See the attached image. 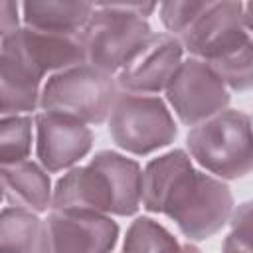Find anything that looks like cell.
<instances>
[{"label":"cell","instance_id":"9c48e42d","mask_svg":"<svg viewBox=\"0 0 253 253\" xmlns=\"http://www.w3.org/2000/svg\"><path fill=\"white\" fill-rule=\"evenodd\" d=\"M119 225L93 211L53 210L43 221L36 253H111Z\"/></svg>","mask_w":253,"mask_h":253},{"label":"cell","instance_id":"7a4b0ae2","mask_svg":"<svg viewBox=\"0 0 253 253\" xmlns=\"http://www.w3.org/2000/svg\"><path fill=\"white\" fill-rule=\"evenodd\" d=\"M142 204V170L136 160L113 150L97 152L87 166L57 180L51 210L134 215Z\"/></svg>","mask_w":253,"mask_h":253},{"label":"cell","instance_id":"5b68a950","mask_svg":"<svg viewBox=\"0 0 253 253\" xmlns=\"http://www.w3.org/2000/svg\"><path fill=\"white\" fill-rule=\"evenodd\" d=\"M186 146L190 156L219 180H237L253 170V125L243 111L225 109L192 126Z\"/></svg>","mask_w":253,"mask_h":253},{"label":"cell","instance_id":"7c38bea8","mask_svg":"<svg viewBox=\"0 0 253 253\" xmlns=\"http://www.w3.org/2000/svg\"><path fill=\"white\" fill-rule=\"evenodd\" d=\"M93 146L91 128L69 115L40 113L36 115V154L43 170L59 172L71 168Z\"/></svg>","mask_w":253,"mask_h":253},{"label":"cell","instance_id":"2e32d148","mask_svg":"<svg viewBox=\"0 0 253 253\" xmlns=\"http://www.w3.org/2000/svg\"><path fill=\"white\" fill-rule=\"evenodd\" d=\"M42 231L38 213L6 206L0 219V253H36Z\"/></svg>","mask_w":253,"mask_h":253},{"label":"cell","instance_id":"52a82bcc","mask_svg":"<svg viewBox=\"0 0 253 253\" xmlns=\"http://www.w3.org/2000/svg\"><path fill=\"white\" fill-rule=\"evenodd\" d=\"M109 132L119 148L144 156L174 142L178 126L162 99L119 93L109 117Z\"/></svg>","mask_w":253,"mask_h":253},{"label":"cell","instance_id":"ba28073f","mask_svg":"<svg viewBox=\"0 0 253 253\" xmlns=\"http://www.w3.org/2000/svg\"><path fill=\"white\" fill-rule=\"evenodd\" d=\"M2 57L16 61L36 79L87 63L81 34L43 32L30 26L2 38Z\"/></svg>","mask_w":253,"mask_h":253},{"label":"cell","instance_id":"603a6c76","mask_svg":"<svg viewBox=\"0 0 253 253\" xmlns=\"http://www.w3.org/2000/svg\"><path fill=\"white\" fill-rule=\"evenodd\" d=\"M243 14H245V28L253 32V2L243 4Z\"/></svg>","mask_w":253,"mask_h":253},{"label":"cell","instance_id":"ac0fdd59","mask_svg":"<svg viewBox=\"0 0 253 253\" xmlns=\"http://www.w3.org/2000/svg\"><path fill=\"white\" fill-rule=\"evenodd\" d=\"M178 245V239L158 221L136 217L126 229L123 253H166Z\"/></svg>","mask_w":253,"mask_h":253},{"label":"cell","instance_id":"3957f363","mask_svg":"<svg viewBox=\"0 0 253 253\" xmlns=\"http://www.w3.org/2000/svg\"><path fill=\"white\" fill-rule=\"evenodd\" d=\"M160 20L170 36L202 61H211L249 40L241 2H162Z\"/></svg>","mask_w":253,"mask_h":253},{"label":"cell","instance_id":"ffe728a7","mask_svg":"<svg viewBox=\"0 0 253 253\" xmlns=\"http://www.w3.org/2000/svg\"><path fill=\"white\" fill-rule=\"evenodd\" d=\"M229 225L231 231L223 241V253H253V200L233 210Z\"/></svg>","mask_w":253,"mask_h":253},{"label":"cell","instance_id":"30bf717a","mask_svg":"<svg viewBox=\"0 0 253 253\" xmlns=\"http://www.w3.org/2000/svg\"><path fill=\"white\" fill-rule=\"evenodd\" d=\"M166 99L178 119L188 126L219 115L231 101L229 89L219 75L198 57L182 61L166 89Z\"/></svg>","mask_w":253,"mask_h":253},{"label":"cell","instance_id":"d6986e66","mask_svg":"<svg viewBox=\"0 0 253 253\" xmlns=\"http://www.w3.org/2000/svg\"><path fill=\"white\" fill-rule=\"evenodd\" d=\"M32 148V119L26 115L2 117L0 125V156L2 164L24 162Z\"/></svg>","mask_w":253,"mask_h":253},{"label":"cell","instance_id":"5bb4252c","mask_svg":"<svg viewBox=\"0 0 253 253\" xmlns=\"http://www.w3.org/2000/svg\"><path fill=\"white\" fill-rule=\"evenodd\" d=\"M95 12L91 2L67 0H32L22 4L24 24L43 32L81 34Z\"/></svg>","mask_w":253,"mask_h":253},{"label":"cell","instance_id":"44dd1931","mask_svg":"<svg viewBox=\"0 0 253 253\" xmlns=\"http://www.w3.org/2000/svg\"><path fill=\"white\" fill-rule=\"evenodd\" d=\"M18 8H20L18 2H12V0L0 2V32H2V38L14 34L20 28L18 26Z\"/></svg>","mask_w":253,"mask_h":253},{"label":"cell","instance_id":"8992f818","mask_svg":"<svg viewBox=\"0 0 253 253\" xmlns=\"http://www.w3.org/2000/svg\"><path fill=\"white\" fill-rule=\"evenodd\" d=\"M117 97V77L83 63L49 75L42 87L40 107L45 113L75 117L85 125H101L111 117Z\"/></svg>","mask_w":253,"mask_h":253},{"label":"cell","instance_id":"6da1fadb","mask_svg":"<svg viewBox=\"0 0 253 253\" xmlns=\"http://www.w3.org/2000/svg\"><path fill=\"white\" fill-rule=\"evenodd\" d=\"M142 208L168 215L190 241H204L229 221L233 196L223 180L196 170L192 158L174 148L146 164Z\"/></svg>","mask_w":253,"mask_h":253},{"label":"cell","instance_id":"8fae6325","mask_svg":"<svg viewBox=\"0 0 253 253\" xmlns=\"http://www.w3.org/2000/svg\"><path fill=\"white\" fill-rule=\"evenodd\" d=\"M184 47L170 34H152L134 57L117 73V85L125 93L148 95L166 91L182 65Z\"/></svg>","mask_w":253,"mask_h":253},{"label":"cell","instance_id":"e0dca14e","mask_svg":"<svg viewBox=\"0 0 253 253\" xmlns=\"http://www.w3.org/2000/svg\"><path fill=\"white\" fill-rule=\"evenodd\" d=\"M231 91L253 89V40L249 38L231 51L206 61Z\"/></svg>","mask_w":253,"mask_h":253},{"label":"cell","instance_id":"4fadbf2b","mask_svg":"<svg viewBox=\"0 0 253 253\" xmlns=\"http://www.w3.org/2000/svg\"><path fill=\"white\" fill-rule=\"evenodd\" d=\"M2 194L14 208H24L34 213L47 211L51 208V182L47 170L36 162L24 160L16 164H2Z\"/></svg>","mask_w":253,"mask_h":253},{"label":"cell","instance_id":"9a60e30c","mask_svg":"<svg viewBox=\"0 0 253 253\" xmlns=\"http://www.w3.org/2000/svg\"><path fill=\"white\" fill-rule=\"evenodd\" d=\"M40 79L16 61L0 55V111L2 117L30 113L40 107Z\"/></svg>","mask_w":253,"mask_h":253},{"label":"cell","instance_id":"7402d4cb","mask_svg":"<svg viewBox=\"0 0 253 253\" xmlns=\"http://www.w3.org/2000/svg\"><path fill=\"white\" fill-rule=\"evenodd\" d=\"M166 253H202L196 245H192V243H178V245H174L172 249H168Z\"/></svg>","mask_w":253,"mask_h":253},{"label":"cell","instance_id":"277c9868","mask_svg":"<svg viewBox=\"0 0 253 253\" xmlns=\"http://www.w3.org/2000/svg\"><path fill=\"white\" fill-rule=\"evenodd\" d=\"M154 10V2L95 4V12L81 32L87 63L111 75L119 73L152 36L146 18Z\"/></svg>","mask_w":253,"mask_h":253}]
</instances>
